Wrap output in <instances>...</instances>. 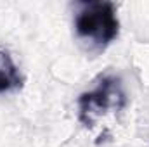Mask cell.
Listing matches in <instances>:
<instances>
[{
    "mask_svg": "<svg viewBox=\"0 0 149 147\" xmlns=\"http://www.w3.org/2000/svg\"><path fill=\"white\" fill-rule=\"evenodd\" d=\"M74 37L90 54L104 52L120 33V19L113 2H76L73 16Z\"/></svg>",
    "mask_w": 149,
    "mask_h": 147,
    "instance_id": "6da1fadb",
    "label": "cell"
},
{
    "mask_svg": "<svg viewBox=\"0 0 149 147\" xmlns=\"http://www.w3.org/2000/svg\"><path fill=\"white\" fill-rule=\"evenodd\" d=\"M127 107V92L118 74H101L92 88L78 97V119L83 126L92 128L102 116L120 112Z\"/></svg>",
    "mask_w": 149,
    "mask_h": 147,
    "instance_id": "7a4b0ae2",
    "label": "cell"
},
{
    "mask_svg": "<svg viewBox=\"0 0 149 147\" xmlns=\"http://www.w3.org/2000/svg\"><path fill=\"white\" fill-rule=\"evenodd\" d=\"M24 74L16 64L10 50L0 45V94L17 92L24 87Z\"/></svg>",
    "mask_w": 149,
    "mask_h": 147,
    "instance_id": "3957f363",
    "label": "cell"
}]
</instances>
